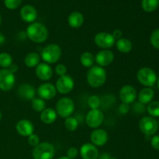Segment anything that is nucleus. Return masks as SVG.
Returning <instances> with one entry per match:
<instances>
[{"label":"nucleus","instance_id":"0eeeda50","mask_svg":"<svg viewBox=\"0 0 159 159\" xmlns=\"http://www.w3.org/2000/svg\"><path fill=\"white\" fill-rule=\"evenodd\" d=\"M139 128L144 134L152 136L158 130V124L156 120L152 116H144L140 120Z\"/></svg>","mask_w":159,"mask_h":159},{"label":"nucleus","instance_id":"f3484780","mask_svg":"<svg viewBox=\"0 0 159 159\" xmlns=\"http://www.w3.org/2000/svg\"><path fill=\"white\" fill-rule=\"evenodd\" d=\"M90 140L95 146H103L108 141V134L103 129H96L92 132Z\"/></svg>","mask_w":159,"mask_h":159},{"label":"nucleus","instance_id":"ea45409f","mask_svg":"<svg viewBox=\"0 0 159 159\" xmlns=\"http://www.w3.org/2000/svg\"><path fill=\"white\" fill-rule=\"evenodd\" d=\"M134 108L135 109V110L137 112H139V113H143L144 111V110H145V107H144V104L141 103V102H138V103L135 104Z\"/></svg>","mask_w":159,"mask_h":159},{"label":"nucleus","instance_id":"c756f323","mask_svg":"<svg viewBox=\"0 0 159 159\" xmlns=\"http://www.w3.org/2000/svg\"><path fill=\"white\" fill-rule=\"evenodd\" d=\"M31 101H32V103H31L32 104V108L34 109V111L41 113L46 107L45 101L40 98H34Z\"/></svg>","mask_w":159,"mask_h":159},{"label":"nucleus","instance_id":"a211bd4d","mask_svg":"<svg viewBox=\"0 0 159 159\" xmlns=\"http://www.w3.org/2000/svg\"><path fill=\"white\" fill-rule=\"evenodd\" d=\"M18 95L23 100H32L35 98L36 90L32 85L28 83L21 84L18 88Z\"/></svg>","mask_w":159,"mask_h":159},{"label":"nucleus","instance_id":"6e6552de","mask_svg":"<svg viewBox=\"0 0 159 159\" xmlns=\"http://www.w3.org/2000/svg\"><path fill=\"white\" fill-rule=\"evenodd\" d=\"M16 83V77L13 73L8 68L0 69V89L9 91L13 88Z\"/></svg>","mask_w":159,"mask_h":159},{"label":"nucleus","instance_id":"f8f14e48","mask_svg":"<svg viewBox=\"0 0 159 159\" xmlns=\"http://www.w3.org/2000/svg\"><path fill=\"white\" fill-rule=\"evenodd\" d=\"M37 94L43 100H51L57 94L56 87L51 83L41 84L37 89Z\"/></svg>","mask_w":159,"mask_h":159},{"label":"nucleus","instance_id":"79ce46f5","mask_svg":"<svg viewBox=\"0 0 159 159\" xmlns=\"http://www.w3.org/2000/svg\"><path fill=\"white\" fill-rule=\"evenodd\" d=\"M8 69H9L12 73L15 74V73L18 71V66H17L16 65H15V64H12V65L8 68Z\"/></svg>","mask_w":159,"mask_h":159},{"label":"nucleus","instance_id":"ddd939ff","mask_svg":"<svg viewBox=\"0 0 159 159\" xmlns=\"http://www.w3.org/2000/svg\"><path fill=\"white\" fill-rule=\"evenodd\" d=\"M137 97V91L134 86L130 85H125L120 90V98L122 102L127 104L134 102Z\"/></svg>","mask_w":159,"mask_h":159},{"label":"nucleus","instance_id":"2eb2a0df","mask_svg":"<svg viewBox=\"0 0 159 159\" xmlns=\"http://www.w3.org/2000/svg\"><path fill=\"white\" fill-rule=\"evenodd\" d=\"M16 130L19 134L23 137H29L34 131V126L31 121L28 120H21L18 121L16 125Z\"/></svg>","mask_w":159,"mask_h":159},{"label":"nucleus","instance_id":"473e14b6","mask_svg":"<svg viewBox=\"0 0 159 159\" xmlns=\"http://www.w3.org/2000/svg\"><path fill=\"white\" fill-rule=\"evenodd\" d=\"M151 43L155 48L159 49V29L155 30L151 35Z\"/></svg>","mask_w":159,"mask_h":159},{"label":"nucleus","instance_id":"a19ab883","mask_svg":"<svg viewBox=\"0 0 159 159\" xmlns=\"http://www.w3.org/2000/svg\"><path fill=\"white\" fill-rule=\"evenodd\" d=\"M112 35L114 37L115 40H119V39H120L122 37L123 33L120 30H115L113 32V34H112Z\"/></svg>","mask_w":159,"mask_h":159},{"label":"nucleus","instance_id":"4be33fe9","mask_svg":"<svg viewBox=\"0 0 159 159\" xmlns=\"http://www.w3.org/2000/svg\"><path fill=\"white\" fill-rule=\"evenodd\" d=\"M68 24L72 28H79L82 26L84 23V16L81 12H73L69 15L68 19Z\"/></svg>","mask_w":159,"mask_h":159},{"label":"nucleus","instance_id":"5701e85b","mask_svg":"<svg viewBox=\"0 0 159 159\" xmlns=\"http://www.w3.org/2000/svg\"><path fill=\"white\" fill-rule=\"evenodd\" d=\"M154 96H155V93H154L153 89L151 88H144L141 92L139 93L138 95V99L141 103L144 104H148L150 103L151 101L153 99Z\"/></svg>","mask_w":159,"mask_h":159},{"label":"nucleus","instance_id":"de8ad7c7","mask_svg":"<svg viewBox=\"0 0 159 159\" xmlns=\"http://www.w3.org/2000/svg\"><path fill=\"white\" fill-rule=\"evenodd\" d=\"M2 119V113H1V111H0V120H1Z\"/></svg>","mask_w":159,"mask_h":159},{"label":"nucleus","instance_id":"72a5a7b5","mask_svg":"<svg viewBox=\"0 0 159 159\" xmlns=\"http://www.w3.org/2000/svg\"><path fill=\"white\" fill-rule=\"evenodd\" d=\"M22 0H4L5 6L9 9H15L21 4Z\"/></svg>","mask_w":159,"mask_h":159},{"label":"nucleus","instance_id":"9d476101","mask_svg":"<svg viewBox=\"0 0 159 159\" xmlns=\"http://www.w3.org/2000/svg\"><path fill=\"white\" fill-rule=\"evenodd\" d=\"M104 120V115L101 110H90L85 116L86 124L91 128H98Z\"/></svg>","mask_w":159,"mask_h":159},{"label":"nucleus","instance_id":"dca6fc26","mask_svg":"<svg viewBox=\"0 0 159 159\" xmlns=\"http://www.w3.org/2000/svg\"><path fill=\"white\" fill-rule=\"evenodd\" d=\"M36 75L40 80L48 81L53 75V69L51 65L47 63H40L36 67Z\"/></svg>","mask_w":159,"mask_h":159},{"label":"nucleus","instance_id":"f257e3e1","mask_svg":"<svg viewBox=\"0 0 159 159\" xmlns=\"http://www.w3.org/2000/svg\"><path fill=\"white\" fill-rule=\"evenodd\" d=\"M26 37L37 43H41L46 41L49 33L48 28L40 23H33L26 28Z\"/></svg>","mask_w":159,"mask_h":159},{"label":"nucleus","instance_id":"a18cd8bd","mask_svg":"<svg viewBox=\"0 0 159 159\" xmlns=\"http://www.w3.org/2000/svg\"><path fill=\"white\" fill-rule=\"evenodd\" d=\"M57 159H70L69 158H68L67 156H63V157H61V158H57Z\"/></svg>","mask_w":159,"mask_h":159},{"label":"nucleus","instance_id":"393cba45","mask_svg":"<svg viewBox=\"0 0 159 159\" xmlns=\"http://www.w3.org/2000/svg\"><path fill=\"white\" fill-rule=\"evenodd\" d=\"M40 57L37 53L31 52L26 55L24 58V63L28 68H34L40 64Z\"/></svg>","mask_w":159,"mask_h":159},{"label":"nucleus","instance_id":"49530a36","mask_svg":"<svg viewBox=\"0 0 159 159\" xmlns=\"http://www.w3.org/2000/svg\"><path fill=\"white\" fill-rule=\"evenodd\" d=\"M157 85H158V88L159 89V77H158V79H157Z\"/></svg>","mask_w":159,"mask_h":159},{"label":"nucleus","instance_id":"2f4dec72","mask_svg":"<svg viewBox=\"0 0 159 159\" xmlns=\"http://www.w3.org/2000/svg\"><path fill=\"white\" fill-rule=\"evenodd\" d=\"M101 101L98 96L93 95L91 96L88 99V105L91 108V110H96L100 107Z\"/></svg>","mask_w":159,"mask_h":159},{"label":"nucleus","instance_id":"4c0bfd02","mask_svg":"<svg viewBox=\"0 0 159 159\" xmlns=\"http://www.w3.org/2000/svg\"><path fill=\"white\" fill-rule=\"evenodd\" d=\"M129 110H130V107H129V104L127 103H122L120 105L119 107V111L120 113H122V114H127L129 112Z\"/></svg>","mask_w":159,"mask_h":159},{"label":"nucleus","instance_id":"6ab92c4d","mask_svg":"<svg viewBox=\"0 0 159 159\" xmlns=\"http://www.w3.org/2000/svg\"><path fill=\"white\" fill-rule=\"evenodd\" d=\"M80 155L83 159H97L99 158V151L93 144H84L80 148Z\"/></svg>","mask_w":159,"mask_h":159},{"label":"nucleus","instance_id":"20e7f679","mask_svg":"<svg viewBox=\"0 0 159 159\" xmlns=\"http://www.w3.org/2000/svg\"><path fill=\"white\" fill-rule=\"evenodd\" d=\"M54 154V147L48 142L40 143L33 151V157L34 159H53Z\"/></svg>","mask_w":159,"mask_h":159},{"label":"nucleus","instance_id":"412c9836","mask_svg":"<svg viewBox=\"0 0 159 159\" xmlns=\"http://www.w3.org/2000/svg\"><path fill=\"white\" fill-rule=\"evenodd\" d=\"M57 114L52 108H45L40 113V120L45 124H51L57 120Z\"/></svg>","mask_w":159,"mask_h":159},{"label":"nucleus","instance_id":"bb28decb","mask_svg":"<svg viewBox=\"0 0 159 159\" xmlns=\"http://www.w3.org/2000/svg\"><path fill=\"white\" fill-rule=\"evenodd\" d=\"M159 0H142L141 6L145 12H151L158 7Z\"/></svg>","mask_w":159,"mask_h":159},{"label":"nucleus","instance_id":"39448f33","mask_svg":"<svg viewBox=\"0 0 159 159\" xmlns=\"http://www.w3.org/2000/svg\"><path fill=\"white\" fill-rule=\"evenodd\" d=\"M75 110V103L69 97H63L57 101L56 104V112L62 118L71 116Z\"/></svg>","mask_w":159,"mask_h":159},{"label":"nucleus","instance_id":"9b49d317","mask_svg":"<svg viewBox=\"0 0 159 159\" xmlns=\"http://www.w3.org/2000/svg\"><path fill=\"white\" fill-rule=\"evenodd\" d=\"M95 43L99 48L102 49H109L112 48L116 43V40L113 37L112 34L107 32L98 33L94 37Z\"/></svg>","mask_w":159,"mask_h":159},{"label":"nucleus","instance_id":"3c124183","mask_svg":"<svg viewBox=\"0 0 159 159\" xmlns=\"http://www.w3.org/2000/svg\"><path fill=\"white\" fill-rule=\"evenodd\" d=\"M158 125H159V120H158Z\"/></svg>","mask_w":159,"mask_h":159},{"label":"nucleus","instance_id":"1a4fd4ad","mask_svg":"<svg viewBox=\"0 0 159 159\" xmlns=\"http://www.w3.org/2000/svg\"><path fill=\"white\" fill-rule=\"evenodd\" d=\"M75 86L74 79L68 75L61 76L56 82V89L61 94H68L73 90Z\"/></svg>","mask_w":159,"mask_h":159},{"label":"nucleus","instance_id":"7ed1b4c3","mask_svg":"<svg viewBox=\"0 0 159 159\" xmlns=\"http://www.w3.org/2000/svg\"><path fill=\"white\" fill-rule=\"evenodd\" d=\"M61 57V49L56 43L48 44L42 50L41 57L45 63L54 64L57 63Z\"/></svg>","mask_w":159,"mask_h":159},{"label":"nucleus","instance_id":"f704fd0d","mask_svg":"<svg viewBox=\"0 0 159 159\" xmlns=\"http://www.w3.org/2000/svg\"><path fill=\"white\" fill-rule=\"evenodd\" d=\"M28 143H29L30 145H31L32 147H37L39 144H40V138L37 134H33L30 135L28 137Z\"/></svg>","mask_w":159,"mask_h":159},{"label":"nucleus","instance_id":"09e8293b","mask_svg":"<svg viewBox=\"0 0 159 159\" xmlns=\"http://www.w3.org/2000/svg\"><path fill=\"white\" fill-rule=\"evenodd\" d=\"M1 23H2V18H1V16H0V25H1Z\"/></svg>","mask_w":159,"mask_h":159},{"label":"nucleus","instance_id":"c85d7f7f","mask_svg":"<svg viewBox=\"0 0 159 159\" xmlns=\"http://www.w3.org/2000/svg\"><path fill=\"white\" fill-rule=\"evenodd\" d=\"M12 64V57L9 54L3 52L0 54V67L8 68Z\"/></svg>","mask_w":159,"mask_h":159},{"label":"nucleus","instance_id":"e433bc0d","mask_svg":"<svg viewBox=\"0 0 159 159\" xmlns=\"http://www.w3.org/2000/svg\"><path fill=\"white\" fill-rule=\"evenodd\" d=\"M79 155V150L75 147H71L67 152V157L70 159H74Z\"/></svg>","mask_w":159,"mask_h":159},{"label":"nucleus","instance_id":"37998d69","mask_svg":"<svg viewBox=\"0 0 159 159\" xmlns=\"http://www.w3.org/2000/svg\"><path fill=\"white\" fill-rule=\"evenodd\" d=\"M110 156L109 155V154L107 153H102L99 158V159H110Z\"/></svg>","mask_w":159,"mask_h":159},{"label":"nucleus","instance_id":"b1692460","mask_svg":"<svg viewBox=\"0 0 159 159\" xmlns=\"http://www.w3.org/2000/svg\"><path fill=\"white\" fill-rule=\"evenodd\" d=\"M115 44H116V49L120 52L124 53V54L130 52L133 48L132 42L129 39L124 38V37H121L119 40H116Z\"/></svg>","mask_w":159,"mask_h":159},{"label":"nucleus","instance_id":"cd10ccee","mask_svg":"<svg viewBox=\"0 0 159 159\" xmlns=\"http://www.w3.org/2000/svg\"><path fill=\"white\" fill-rule=\"evenodd\" d=\"M65 127L68 131H75L79 127V121L75 117L73 116H68L65 118Z\"/></svg>","mask_w":159,"mask_h":159},{"label":"nucleus","instance_id":"4468645a","mask_svg":"<svg viewBox=\"0 0 159 159\" xmlns=\"http://www.w3.org/2000/svg\"><path fill=\"white\" fill-rule=\"evenodd\" d=\"M114 60V54L110 50H102L95 56V61L100 67H106L111 65Z\"/></svg>","mask_w":159,"mask_h":159},{"label":"nucleus","instance_id":"f03ea898","mask_svg":"<svg viewBox=\"0 0 159 159\" xmlns=\"http://www.w3.org/2000/svg\"><path fill=\"white\" fill-rule=\"evenodd\" d=\"M87 82L93 88H99L107 81V71L99 65L92 66L87 72Z\"/></svg>","mask_w":159,"mask_h":159},{"label":"nucleus","instance_id":"8fccbe9b","mask_svg":"<svg viewBox=\"0 0 159 159\" xmlns=\"http://www.w3.org/2000/svg\"><path fill=\"white\" fill-rule=\"evenodd\" d=\"M110 159H117V158H111V157H110Z\"/></svg>","mask_w":159,"mask_h":159},{"label":"nucleus","instance_id":"c03bdc74","mask_svg":"<svg viewBox=\"0 0 159 159\" xmlns=\"http://www.w3.org/2000/svg\"><path fill=\"white\" fill-rule=\"evenodd\" d=\"M5 40H6V39H5L4 35H3V34H2L1 33H0V45H2V44H3V43H4Z\"/></svg>","mask_w":159,"mask_h":159},{"label":"nucleus","instance_id":"aec40b11","mask_svg":"<svg viewBox=\"0 0 159 159\" xmlns=\"http://www.w3.org/2000/svg\"><path fill=\"white\" fill-rule=\"evenodd\" d=\"M21 19L26 23H34L37 16V12L35 8L30 5H26L20 10Z\"/></svg>","mask_w":159,"mask_h":159},{"label":"nucleus","instance_id":"7c9ffc66","mask_svg":"<svg viewBox=\"0 0 159 159\" xmlns=\"http://www.w3.org/2000/svg\"><path fill=\"white\" fill-rule=\"evenodd\" d=\"M147 110L148 113L151 115V116L158 117L159 116V102L154 101V102L148 103Z\"/></svg>","mask_w":159,"mask_h":159},{"label":"nucleus","instance_id":"423d86ee","mask_svg":"<svg viewBox=\"0 0 159 159\" xmlns=\"http://www.w3.org/2000/svg\"><path fill=\"white\" fill-rule=\"evenodd\" d=\"M137 79L138 82L144 86L148 88L154 86L157 82V75L155 71L150 68H141L137 73Z\"/></svg>","mask_w":159,"mask_h":159},{"label":"nucleus","instance_id":"c9c22d12","mask_svg":"<svg viewBox=\"0 0 159 159\" xmlns=\"http://www.w3.org/2000/svg\"><path fill=\"white\" fill-rule=\"evenodd\" d=\"M67 71H68V70H67V67L65 66V65H63V64H58V65L55 67L56 74H57L58 76H60V77L61 76H63V75H67Z\"/></svg>","mask_w":159,"mask_h":159},{"label":"nucleus","instance_id":"58836bf2","mask_svg":"<svg viewBox=\"0 0 159 159\" xmlns=\"http://www.w3.org/2000/svg\"><path fill=\"white\" fill-rule=\"evenodd\" d=\"M151 144H152V146L153 147V148H155V150H159V135L154 136L152 138Z\"/></svg>","mask_w":159,"mask_h":159},{"label":"nucleus","instance_id":"a878e982","mask_svg":"<svg viewBox=\"0 0 159 159\" xmlns=\"http://www.w3.org/2000/svg\"><path fill=\"white\" fill-rule=\"evenodd\" d=\"M80 62L85 68H91L95 62V56L92 53L85 51L81 55Z\"/></svg>","mask_w":159,"mask_h":159}]
</instances>
